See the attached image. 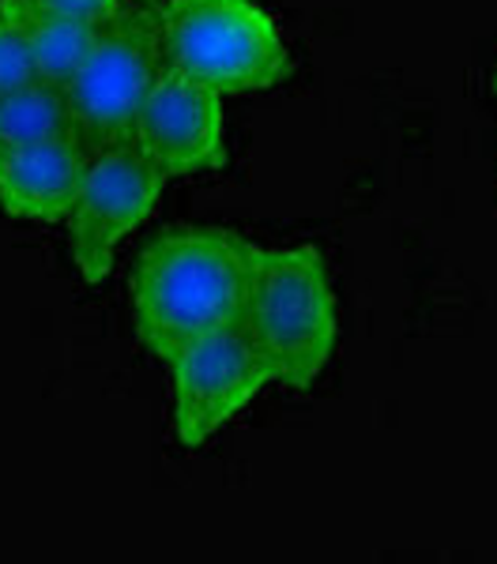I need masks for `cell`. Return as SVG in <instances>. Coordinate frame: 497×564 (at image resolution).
I'll return each mask as SVG.
<instances>
[{"instance_id": "obj_4", "label": "cell", "mask_w": 497, "mask_h": 564, "mask_svg": "<svg viewBox=\"0 0 497 564\" xmlns=\"http://www.w3.org/2000/svg\"><path fill=\"white\" fill-rule=\"evenodd\" d=\"M159 0H121L95 23L87 53L65 84L72 129L87 151L132 140L136 109L159 76Z\"/></svg>"}, {"instance_id": "obj_12", "label": "cell", "mask_w": 497, "mask_h": 564, "mask_svg": "<svg viewBox=\"0 0 497 564\" xmlns=\"http://www.w3.org/2000/svg\"><path fill=\"white\" fill-rule=\"evenodd\" d=\"M31 8H42V12L53 15H72V20H84V23H102L106 15L117 12L121 0H23Z\"/></svg>"}, {"instance_id": "obj_7", "label": "cell", "mask_w": 497, "mask_h": 564, "mask_svg": "<svg viewBox=\"0 0 497 564\" xmlns=\"http://www.w3.org/2000/svg\"><path fill=\"white\" fill-rule=\"evenodd\" d=\"M132 143L162 177H193L219 170L226 159L219 90L162 65L136 109Z\"/></svg>"}, {"instance_id": "obj_8", "label": "cell", "mask_w": 497, "mask_h": 564, "mask_svg": "<svg viewBox=\"0 0 497 564\" xmlns=\"http://www.w3.org/2000/svg\"><path fill=\"white\" fill-rule=\"evenodd\" d=\"M87 148L76 132L23 148H0V207L31 223H61L84 181Z\"/></svg>"}, {"instance_id": "obj_3", "label": "cell", "mask_w": 497, "mask_h": 564, "mask_svg": "<svg viewBox=\"0 0 497 564\" xmlns=\"http://www.w3.org/2000/svg\"><path fill=\"white\" fill-rule=\"evenodd\" d=\"M159 57L212 90H264L291 79L294 57L257 0H162Z\"/></svg>"}, {"instance_id": "obj_6", "label": "cell", "mask_w": 497, "mask_h": 564, "mask_svg": "<svg viewBox=\"0 0 497 564\" xmlns=\"http://www.w3.org/2000/svg\"><path fill=\"white\" fill-rule=\"evenodd\" d=\"M174 377V433L185 448H201L241 406L271 384V372L238 324L196 339L170 361Z\"/></svg>"}, {"instance_id": "obj_10", "label": "cell", "mask_w": 497, "mask_h": 564, "mask_svg": "<svg viewBox=\"0 0 497 564\" xmlns=\"http://www.w3.org/2000/svg\"><path fill=\"white\" fill-rule=\"evenodd\" d=\"M68 132L76 129H72L65 84L34 76L0 95V148H23Z\"/></svg>"}, {"instance_id": "obj_13", "label": "cell", "mask_w": 497, "mask_h": 564, "mask_svg": "<svg viewBox=\"0 0 497 564\" xmlns=\"http://www.w3.org/2000/svg\"><path fill=\"white\" fill-rule=\"evenodd\" d=\"M490 87H494V106H497V61H494V79H490Z\"/></svg>"}, {"instance_id": "obj_2", "label": "cell", "mask_w": 497, "mask_h": 564, "mask_svg": "<svg viewBox=\"0 0 497 564\" xmlns=\"http://www.w3.org/2000/svg\"><path fill=\"white\" fill-rule=\"evenodd\" d=\"M238 327L275 384L310 388L336 350V294L321 252L257 245Z\"/></svg>"}, {"instance_id": "obj_11", "label": "cell", "mask_w": 497, "mask_h": 564, "mask_svg": "<svg viewBox=\"0 0 497 564\" xmlns=\"http://www.w3.org/2000/svg\"><path fill=\"white\" fill-rule=\"evenodd\" d=\"M26 79H34L31 50H26L20 26L8 20V15H0V95L26 84Z\"/></svg>"}, {"instance_id": "obj_1", "label": "cell", "mask_w": 497, "mask_h": 564, "mask_svg": "<svg viewBox=\"0 0 497 564\" xmlns=\"http://www.w3.org/2000/svg\"><path fill=\"white\" fill-rule=\"evenodd\" d=\"M257 245L223 226H177L143 249L132 271L140 343L174 361L207 332L238 324Z\"/></svg>"}, {"instance_id": "obj_5", "label": "cell", "mask_w": 497, "mask_h": 564, "mask_svg": "<svg viewBox=\"0 0 497 564\" xmlns=\"http://www.w3.org/2000/svg\"><path fill=\"white\" fill-rule=\"evenodd\" d=\"M162 177L132 140L87 154L84 181L68 212L72 260L87 282H102L114 268L117 241L132 234L159 204Z\"/></svg>"}, {"instance_id": "obj_9", "label": "cell", "mask_w": 497, "mask_h": 564, "mask_svg": "<svg viewBox=\"0 0 497 564\" xmlns=\"http://www.w3.org/2000/svg\"><path fill=\"white\" fill-rule=\"evenodd\" d=\"M0 15H8V20L20 26L34 61V76L53 79V84H68L72 72L84 61L95 23L42 12V8H31L23 0H0Z\"/></svg>"}]
</instances>
